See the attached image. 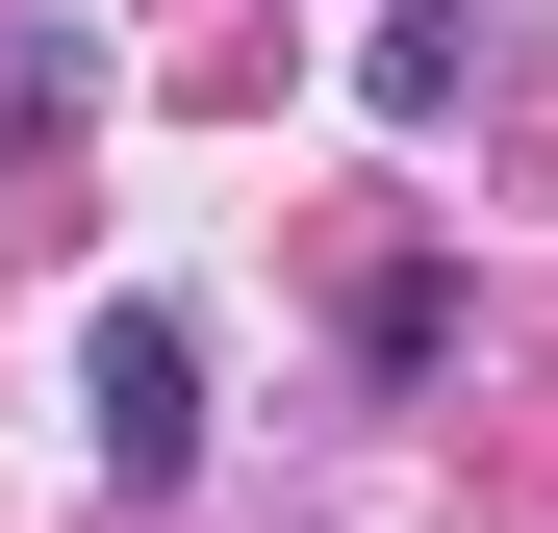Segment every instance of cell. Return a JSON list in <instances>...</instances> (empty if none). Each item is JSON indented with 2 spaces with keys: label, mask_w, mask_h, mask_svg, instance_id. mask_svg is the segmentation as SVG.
I'll list each match as a JSON object with an SVG mask.
<instances>
[{
  "label": "cell",
  "mask_w": 558,
  "mask_h": 533,
  "mask_svg": "<svg viewBox=\"0 0 558 533\" xmlns=\"http://www.w3.org/2000/svg\"><path fill=\"white\" fill-rule=\"evenodd\" d=\"M76 407H102V508H178V483H204V330H178V305H102V330H76Z\"/></svg>",
  "instance_id": "obj_1"
},
{
  "label": "cell",
  "mask_w": 558,
  "mask_h": 533,
  "mask_svg": "<svg viewBox=\"0 0 558 533\" xmlns=\"http://www.w3.org/2000/svg\"><path fill=\"white\" fill-rule=\"evenodd\" d=\"M457 76H483L457 0H381V26H355V102H381V128H457Z\"/></svg>",
  "instance_id": "obj_2"
},
{
  "label": "cell",
  "mask_w": 558,
  "mask_h": 533,
  "mask_svg": "<svg viewBox=\"0 0 558 533\" xmlns=\"http://www.w3.org/2000/svg\"><path fill=\"white\" fill-rule=\"evenodd\" d=\"M76 102H102V51H76V26H0V153H51Z\"/></svg>",
  "instance_id": "obj_3"
}]
</instances>
